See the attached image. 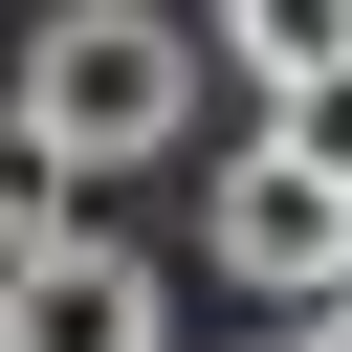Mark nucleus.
Listing matches in <instances>:
<instances>
[{
	"label": "nucleus",
	"mask_w": 352,
	"mask_h": 352,
	"mask_svg": "<svg viewBox=\"0 0 352 352\" xmlns=\"http://www.w3.org/2000/svg\"><path fill=\"white\" fill-rule=\"evenodd\" d=\"M0 352H154V264H132L110 220L22 242V264H0Z\"/></svg>",
	"instance_id": "nucleus-2"
},
{
	"label": "nucleus",
	"mask_w": 352,
	"mask_h": 352,
	"mask_svg": "<svg viewBox=\"0 0 352 352\" xmlns=\"http://www.w3.org/2000/svg\"><path fill=\"white\" fill-rule=\"evenodd\" d=\"M198 242H220V264H242V286H264V308H308V286H330V264H352V220H330V198H308V176H286V154H242V176H220V198H198Z\"/></svg>",
	"instance_id": "nucleus-3"
},
{
	"label": "nucleus",
	"mask_w": 352,
	"mask_h": 352,
	"mask_svg": "<svg viewBox=\"0 0 352 352\" xmlns=\"http://www.w3.org/2000/svg\"><path fill=\"white\" fill-rule=\"evenodd\" d=\"M198 66H242V88H308V66H352V0H220V22H198Z\"/></svg>",
	"instance_id": "nucleus-4"
},
{
	"label": "nucleus",
	"mask_w": 352,
	"mask_h": 352,
	"mask_svg": "<svg viewBox=\"0 0 352 352\" xmlns=\"http://www.w3.org/2000/svg\"><path fill=\"white\" fill-rule=\"evenodd\" d=\"M66 220H88V198H66V154L0 110V264H22V242H66Z\"/></svg>",
	"instance_id": "nucleus-6"
},
{
	"label": "nucleus",
	"mask_w": 352,
	"mask_h": 352,
	"mask_svg": "<svg viewBox=\"0 0 352 352\" xmlns=\"http://www.w3.org/2000/svg\"><path fill=\"white\" fill-rule=\"evenodd\" d=\"M286 330H308V352H352V264H330V286H308V308H286Z\"/></svg>",
	"instance_id": "nucleus-7"
},
{
	"label": "nucleus",
	"mask_w": 352,
	"mask_h": 352,
	"mask_svg": "<svg viewBox=\"0 0 352 352\" xmlns=\"http://www.w3.org/2000/svg\"><path fill=\"white\" fill-rule=\"evenodd\" d=\"M264 352H308V330H264Z\"/></svg>",
	"instance_id": "nucleus-8"
},
{
	"label": "nucleus",
	"mask_w": 352,
	"mask_h": 352,
	"mask_svg": "<svg viewBox=\"0 0 352 352\" xmlns=\"http://www.w3.org/2000/svg\"><path fill=\"white\" fill-rule=\"evenodd\" d=\"M264 154H286V176H308V198L352 220V66H308V88H264Z\"/></svg>",
	"instance_id": "nucleus-5"
},
{
	"label": "nucleus",
	"mask_w": 352,
	"mask_h": 352,
	"mask_svg": "<svg viewBox=\"0 0 352 352\" xmlns=\"http://www.w3.org/2000/svg\"><path fill=\"white\" fill-rule=\"evenodd\" d=\"M22 132L66 154V198L132 176V154H176V132H198V22H154V0H66V22L22 44Z\"/></svg>",
	"instance_id": "nucleus-1"
}]
</instances>
